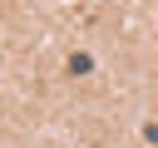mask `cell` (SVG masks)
Returning <instances> with one entry per match:
<instances>
[{
  "mask_svg": "<svg viewBox=\"0 0 158 148\" xmlns=\"http://www.w3.org/2000/svg\"><path fill=\"white\" fill-rule=\"evenodd\" d=\"M143 138H148V143L158 148V123H143Z\"/></svg>",
  "mask_w": 158,
  "mask_h": 148,
  "instance_id": "obj_2",
  "label": "cell"
},
{
  "mask_svg": "<svg viewBox=\"0 0 158 148\" xmlns=\"http://www.w3.org/2000/svg\"><path fill=\"white\" fill-rule=\"evenodd\" d=\"M89 69H94L89 54H69V74H89Z\"/></svg>",
  "mask_w": 158,
  "mask_h": 148,
  "instance_id": "obj_1",
  "label": "cell"
}]
</instances>
